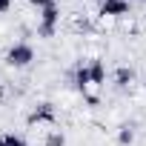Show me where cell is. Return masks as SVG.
Returning <instances> with one entry per match:
<instances>
[{"label":"cell","instance_id":"cell-1","mask_svg":"<svg viewBox=\"0 0 146 146\" xmlns=\"http://www.w3.org/2000/svg\"><path fill=\"white\" fill-rule=\"evenodd\" d=\"M57 23H60V6H57V3H52V6L40 9L37 35H40V37H54V32H57Z\"/></svg>","mask_w":146,"mask_h":146},{"label":"cell","instance_id":"cell-2","mask_svg":"<svg viewBox=\"0 0 146 146\" xmlns=\"http://www.w3.org/2000/svg\"><path fill=\"white\" fill-rule=\"evenodd\" d=\"M35 60V49L29 46V43H12L9 49H6V63L12 66V69H23V66H29Z\"/></svg>","mask_w":146,"mask_h":146},{"label":"cell","instance_id":"cell-3","mask_svg":"<svg viewBox=\"0 0 146 146\" xmlns=\"http://www.w3.org/2000/svg\"><path fill=\"white\" fill-rule=\"evenodd\" d=\"M54 106L52 103H37L32 112H29V117H26V123L29 126H37V123H54Z\"/></svg>","mask_w":146,"mask_h":146},{"label":"cell","instance_id":"cell-4","mask_svg":"<svg viewBox=\"0 0 146 146\" xmlns=\"http://www.w3.org/2000/svg\"><path fill=\"white\" fill-rule=\"evenodd\" d=\"M100 15L103 17H123V15H129V0H103L100 3Z\"/></svg>","mask_w":146,"mask_h":146},{"label":"cell","instance_id":"cell-5","mask_svg":"<svg viewBox=\"0 0 146 146\" xmlns=\"http://www.w3.org/2000/svg\"><path fill=\"white\" fill-rule=\"evenodd\" d=\"M75 86H78V92H86L89 86H92V75H89V66H78L75 69Z\"/></svg>","mask_w":146,"mask_h":146},{"label":"cell","instance_id":"cell-6","mask_svg":"<svg viewBox=\"0 0 146 146\" xmlns=\"http://www.w3.org/2000/svg\"><path fill=\"white\" fill-rule=\"evenodd\" d=\"M132 80H135V69H129V66H117V69H115V86L123 89V86H129Z\"/></svg>","mask_w":146,"mask_h":146},{"label":"cell","instance_id":"cell-7","mask_svg":"<svg viewBox=\"0 0 146 146\" xmlns=\"http://www.w3.org/2000/svg\"><path fill=\"white\" fill-rule=\"evenodd\" d=\"M89 75H92V83L95 86L106 83V66H103V60H92L89 63Z\"/></svg>","mask_w":146,"mask_h":146},{"label":"cell","instance_id":"cell-8","mask_svg":"<svg viewBox=\"0 0 146 146\" xmlns=\"http://www.w3.org/2000/svg\"><path fill=\"white\" fill-rule=\"evenodd\" d=\"M132 140H135V129H132L129 123L120 126V132H117V143H120V146H129Z\"/></svg>","mask_w":146,"mask_h":146},{"label":"cell","instance_id":"cell-9","mask_svg":"<svg viewBox=\"0 0 146 146\" xmlns=\"http://www.w3.org/2000/svg\"><path fill=\"white\" fill-rule=\"evenodd\" d=\"M46 146H66V135L57 132V129L49 132V135H46Z\"/></svg>","mask_w":146,"mask_h":146},{"label":"cell","instance_id":"cell-10","mask_svg":"<svg viewBox=\"0 0 146 146\" xmlns=\"http://www.w3.org/2000/svg\"><path fill=\"white\" fill-rule=\"evenodd\" d=\"M3 146H26V137H23V135L9 132V135H3Z\"/></svg>","mask_w":146,"mask_h":146},{"label":"cell","instance_id":"cell-11","mask_svg":"<svg viewBox=\"0 0 146 146\" xmlns=\"http://www.w3.org/2000/svg\"><path fill=\"white\" fill-rule=\"evenodd\" d=\"M29 3H32V6H37V9H46V6H52V3H54V0H29Z\"/></svg>","mask_w":146,"mask_h":146},{"label":"cell","instance_id":"cell-12","mask_svg":"<svg viewBox=\"0 0 146 146\" xmlns=\"http://www.w3.org/2000/svg\"><path fill=\"white\" fill-rule=\"evenodd\" d=\"M12 9V0H0V15H6Z\"/></svg>","mask_w":146,"mask_h":146},{"label":"cell","instance_id":"cell-13","mask_svg":"<svg viewBox=\"0 0 146 146\" xmlns=\"http://www.w3.org/2000/svg\"><path fill=\"white\" fill-rule=\"evenodd\" d=\"M0 146H3V137H0Z\"/></svg>","mask_w":146,"mask_h":146}]
</instances>
